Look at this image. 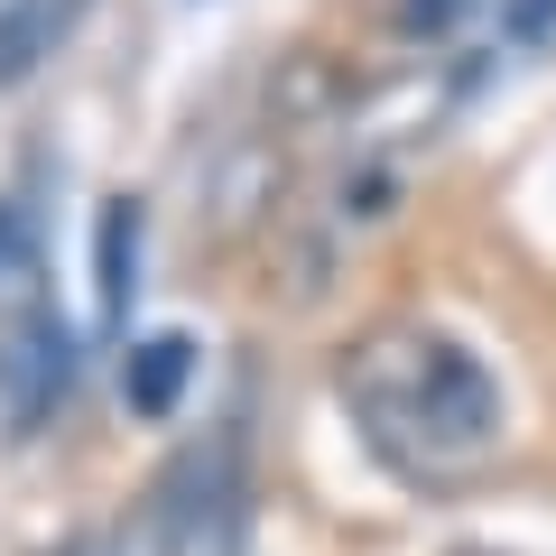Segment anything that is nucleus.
<instances>
[{
	"mask_svg": "<svg viewBox=\"0 0 556 556\" xmlns=\"http://www.w3.org/2000/svg\"><path fill=\"white\" fill-rule=\"evenodd\" d=\"M84 10H93V0H0V93H20V84L75 38Z\"/></svg>",
	"mask_w": 556,
	"mask_h": 556,
	"instance_id": "nucleus-2",
	"label": "nucleus"
},
{
	"mask_svg": "<svg viewBox=\"0 0 556 556\" xmlns=\"http://www.w3.org/2000/svg\"><path fill=\"white\" fill-rule=\"evenodd\" d=\"M20 251V214H10V204H0V260Z\"/></svg>",
	"mask_w": 556,
	"mask_h": 556,
	"instance_id": "nucleus-7",
	"label": "nucleus"
},
{
	"mask_svg": "<svg viewBox=\"0 0 556 556\" xmlns=\"http://www.w3.org/2000/svg\"><path fill=\"white\" fill-rule=\"evenodd\" d=\"M0 371H10V408H20V427H38L47 399H56V390H65V371H75V362H65V325H56V316H28Z\"/></svg>",
	"mask_w": 556,
	"mask_h": 556,
	"instance_id": "nucleus-3",
	"label": "nucleus"
},
{
	"mask_svg": "<svg viewBox=\"0 0 556 556\" xmlns=\"http://www.w3.org/2000/svg\"><path fill=\"white\" fill-rule=\"evenodd\" d=\"M186 380H195V334H149L121 362V399H130L139 417H167L186 399Z\"/></svg>",
	"mask_w": 556,
	"mask_h": 556,
	"instance_id": "nucleus-4",
	"label": "nucleus"
},
{
	"mask_svg": "<svg viewBox=\"0 0 556 556\" xmlns=\"http://www.w3.org/2000/svg\"><path fill=\"white\" fill-rule=\"evenodd\" d=\"M343 408L362 445L408 482L464 473L501 445V380L437 325H380L343 353Z\"/></svg>",
	"mask_w": 556,
	"mask_h": 556,
	"instance_id": "nucleus-1",
	"label": "nucleus"
},
{
	"mask_svg": "<svg viewBox=\"0 0 556 556\" xmlns=\"http://www.w3.org/2000/svg\"><path fill=\"white\" fill-rule=\"evenodd\" d=\"M464 0H399V28H445Z\"/></svg>",
	"mask_w": 556,
	"mask_h": 556,
	"instance_id": "nucleus-6",
	"label": "nucleus"
},
{
	"mask_svg": "<svg viewBox=\"0 0 556 556\" xmlns=\"http://www.w3.org/2000/svg\"><path fill=\"white\" fill-rule=\"evenodd\" d=\"M455 556H492V547H455Z\"/></svg>",
	"mask_w": 556,
	"mask_h": 556,
	"instance_id": "nucleus-8",
	"label": "nucleus"
},
{
	"mask_svg": "<svg viewBox=\"0 0 556 556\" xmlns=\"http://www.w3.org/2000/svg\"><path fill=\"white\" fill-rule=\"evenodd\" d=\"M93 251H102V278H93V288H102V325H121V316H130V288H139V204L130 195H121V204H102V232H93Z\"/></svg>",
	"mask_w": 556,
	"mask_h": 556,
	"instance_id": "nucleus-5",
	"label": "nucleus"
}]
</instances>
